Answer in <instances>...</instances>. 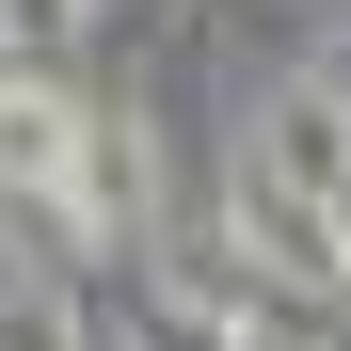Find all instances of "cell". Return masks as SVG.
Segmentation results:
<instances>
[{
  "instance_id": "obj_1",
  "label": "cell",
  "mask_w": 351,
  "mask_h": 351,
  "mask_svg": "<svg viewBox=\"0 0 351 351\" xmlns=\"http://www.w3.org/2000/svg\"><path fill=\"white\" fill-rule=\"evenodd\" d=\"M256 176L335 192V176H351V96H335V80H271V96H256Z\"/></svg>"
},
{
  "instance_id": "obj_3",
  "label": "cell",
  "mask_w": 351,
  "mask_h": 351,
  "mask_svg": "<svg viewBox=\"0 0 351 351\" xmlns=\"http://www.w3.org/2000/svg\"><path fill=\"white\" fill-rule=\"evenodd\" d=\"M96 0H0V48H80Z\"/></svg>"
},
{
  "instance_id": "obj_2",
  "label": "cell",
  "mask_w": 351,
  "mask_h": 351,
  "mask_svg": "<svg viewBox=\"0 0 351 351\" xmlns=\"http://www.w3.org/2000/svg\"><path fill=\"white\" fill-rule=\"evenodd\" d=\"M64 144H80V96H48V80H16L0 64V192H64Z\"/></svg>"
},
{
  "instance_id": "obj_4",
  "label": "cell",
  "mask_w": 351,
  "mask_h": 351,
  "mask_svg": "<svg viewBox=\"0 0 351 351\" xmlns=\"http://www.w3.org/2000/svg\"><path fill=\"white\" fill-rule=\"evenodd\" d=\"M223 351H319V335H287V319H223Z\"/></svg>"
},
{
  "instance_id": "obj_5",
  "label": "cell",
  "mask_w": 351,
  "mask_h": 351,
  "mask_svg": "<svg viewBox=\"0 0 351 351\" xmlns=\"http://www.w3.org/2000/svg\"><path fill=\"white\" fill-rule=\"evenodd\" d=\"M319 223H335V271H351V176H335V192H319Z\"/></svg>"
}]
</instances>
